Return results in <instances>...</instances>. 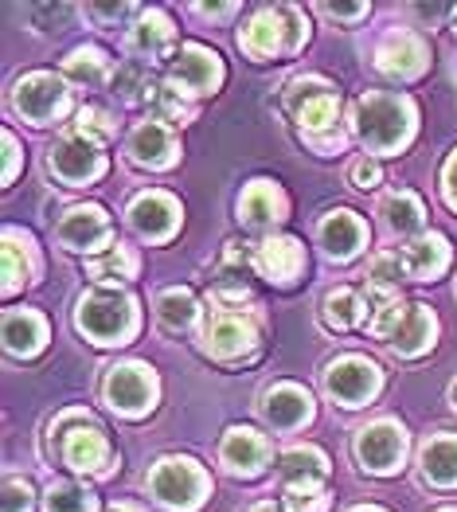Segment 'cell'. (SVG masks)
I'll list each match as a JSON object with an SVG mask.
<instances>
[{
  "label": "cell",
  "instance_id": "1",
  "mask_svg": "<svg viewBox=\"0 0 457 512\" xmlns=\"http://www.w3.org/2000/svg\"><path fill=\"white\" fill-rule=\"evenodd\" d=\"M415 118V102L391 90H368L352 106V129L372 153H399L415 137Z\"/></svg>",
  "mask_w": 457,
  "mask_h": 512
},
{
  "label": "cell",
  "instance_id": "2",
  "mask_svg": "<svg viewBox=\"0 0 457 512\" xmlns=\"http://www.w3.org/2000/svg\"><path fill=\"white\" fill-rule=\"evenodd\" d=\"M309 40V24L305 16L290 8V4H278V8H258L250 16V24L239 32V47L254 55V59H270V55H290L301 43Z\"/></svg>",
  "mask_w": 457,
  "mask_h": 512
},
{
  "label": "cell",
  "instance_id": "3",
  "mask_svg": "<svg viewBox=\"0 0 457 512\" xmlns=\"http://www.w3.org/2000/svg\"><path fill=\"white\" fill-rule=\"evenodd\" d=\"M75 321L94 344H125L137 333V301L122 290H90L79 298Z\"/></svg>",
  "mask_w": 457,
  "mask_h": 512
},
{
  "label": "cell",
  "instance_id": "4",
  "mask_svg": "<svg viewBox=\"0 0 457 512\" xmlns=\"http://www.w3.org/2000/svg\"><path fill=\"white\" fill-rule=\"evenodd\" d=\"M286 110L301 126V137H317V133H333L340 118V94L333 83L305 75L286 86Z\"/></svg>",
  "mask_w": 457,
  "mask_h": 512
},
{
  "label": "cell",
  "instance_id": "5",
  "mask_svg": "<svg viewBox=\"0 0 457 512\" xmlns=\"http://www.w3.org/2000/svg\"><path fill=\"white\" fill-rule=\"evenodd\" d=\"M149 493L165 509L192 512L200 509L204 497H208V473L192 458H161L149 473Z\"/></svg>",
  "mask_w": 457,
  "mask_h": 512
},
{
  "label": "cell",
  "instance_id": "6",
  "mask_svg": "<svg viewBox=\"0 0 457 512\" xmlns=\"http://www.w3.org/2000/svg\"><path fill=\"white\" fill-rule=\"evenodd\" d=\"M55 430H59L55 446H59L63 466H71L75 473H102L110 466V442H106L102 430L94 427V419L86 411L63 415Z\"/></svg>",
  "mask_w": 457,
  "mask_h": 512
},
{
  "label": "cell",
  "instance_id": "7",
  "mask_svg": "<svg viewBox=\"0 0 457 512\" xmlns=\"http://www.w3.org/2000/svg\"><path fill=\"white\" fill-rule=\"evenodd\" d=\"M12 106L32 126H47V122H59L71 110V90L59 75L32 71V75H24L20 83L12 86Z\"/></svg>",
  "mask_w": 457,
  "mask_h": 512
},
{
  "label": "cell",
  "instance_id": "8",
  "mask_svg": "<svg viewBox=\"0 0 457 512\" xmlns=\"http://www.w3.org/2000/svg\"><path fill=\"white\" fill-rule=\"evenodd\" d=\"M258 348V321L243 309H219L204 325V352L215 360H239L243 352Z\"/></svg>",
  "mask_w": 457,
  "mask_h": 512
},
{
  "label": "cell",
  "instance_id": "9",
  "mask_svg": "<svg viewBox=\"0 0 457 512\" xmlns=\"http://www.w3.org/2000/svg\"><path fill=\"white\" fill-rule=\"evenodd\" d=\"M379 387H383V372L364 356H340L325 368V391L340 407H364L379 395Z\"/></svg>",
  "mask_w": 457,
  "mask_h": 512
},
{
  "label": "cell",
  "instance_id": "10",
  "mask_svg": "<svg viewBox=\"0 0 457 512\" xmlns=\"http://www.w3.org/2000/svg\"><path fill=\"white\" fill-rule=\"evenodd\" d=\"M47 165H51V172H55L63 184L79 188V184H90V180H98V176L106 172V153H102V145H94V141H86V137L67 129V133L51 145Z\"/></svg>",
  "mask_w": 457,
  "mask_h": 512
},
{
  "label": "cell",
  "instance_id": "11",
  "mask_svg": "<svg viewBox=\"0 0 457 512\" xmlns=\"http://www.w3.org/2000/svg\"><path fill=\"white\" fill-rule=\"evenodd\" d=\"M223 59L211 51V47H200V43H184L172 59H168V79L172 86L188 90V94H211L223 86Z\"/></svg>",
  "mask_w": 457,
  "mask_h": 512
},
{
  "label": "cell",
  "instance_id": "12",
  "mask_svg": "<svg viewBox=\"0 0 457 512\" xmlns=\"http://www.w3.org/2000/svg\"><path fill=\"white\" fill-rule=\"evenodd\" d=\"M356 458L368 473H395L407 458V430L391 419H379L356 434Z\"/></svg>",
  "mask_w": 457,
  "mask_h": 512
},
{
  "label": "cell",
  "instance_id": "13",
  "mask_svg": "<svg viewBox=\"0 0 457 512\" xmlns=\"http://www.w3.org/2000/svg\"><path fill=\"white\" fill-rule=\"evenodd\" d=\"M106 399H110L114 411L133 415V419L153 411V403H157V376H153V368H145V364H118V368H110Z\"/></svg>",
  "mask_w": 457,
  "mask_h": 512
},
{
  "label": "cell",
  "instance_id": "14",
  "mask_svg": "<svg viewBox=\"0 0 457 512\" xmlns=\"http://www.w3.org/2000/svg\"><path fill=\"white\" fill-rule=\"evenodd\" d=\"M375 67L383 75L399 79V83H411V79H418L430 67V47H426V40L418 32L399 28V32H391L387 40L375 47Z\"/></svg>",
  "mask_w": 457,
  "mask_h": 512
},
{
  "label": "cell",
  "instance_id": "15",
  "mask_svg": "<svg viewBox=\"0 0 457 512\" xmlns=\"http://www.w3.org/2000/svg\"><path fill=\"white\" fill-rule=\"evenodd\" d=\"M254 270L266 278V282H278V286H290L297 282V274L305 270V247L290 239V235H270L254 247Z\"/></svg>",
  "mask_w": 457,
  "mask_h": 512
},
{
  "label": "cell",
  "instance_id": "16",
  "mask_svg": "<svg viewBox=\"0 0 457 512\" xmlns=\"http://www.w3.org/2000/svg\"><path fill=\"white\" fill-rule=\"evenodd\" d=\"M59 243L67 251H83V255H94L110 243V215L94 204L86 208H71L59 223Z\"/></svg>",
  "mask_w": 457,
  "mask_h": 512
},
{
  "label": "cell",
  "instance_id": "17",
  "mask_svg": "<svg viewBox=\"0 0 457 512\" xmlns=\"http://www.w3.org/2000/svg\"><path fill=\"white\" fill-rule=\"evenodd\" d=\"M129 223L137 235L145 239H168L176 227H180V204L168 196V192H141L133 204H129Z\"/></svg>",
  "mask_w": 457,
  "mask_h": 512
},
{
  "label": "cell",
  "instance_id": "18",
  "mask_svg": "<svg viewBox=\"0 0 457 512\" xmlns=\"http://www.w3.org/2000/svg\"><path fill=\"white\" fill-rule=\"evenodd\" d=\"M219 458L223 466L239 477H258L270 462V442L250 427H231L223 434V446H219Z\"/></svg>",
  "mask_w": 457,
  "mask_h": 512
},
{
  "label": "cell",
  "instance_id": "19",
  "mask_svg": "<svg viewBox=\"0 0 457 512\" xmlns=\"http://www.w3.org/2000/svg\"><path fill=\"white\" fill-rule=\"evenodd\" d=\"M262 419L274 430H301L313 419V399L297 384H274L262 395Z\"/></svg>",
  "mask_w": 457,
  "mask_h": 512
},
{
  "label": "cell",
  "instance_id": "20",
  "mask_svg": "<svg viewBox=\"0 0 457 512\" xmlns=\"http://www.w3.org/2000/svg\"><path fill=\"white\" fill-rule=\"evenodd\" d=\"M180 145H176V133L165 122H141V126L129 133V157L145 169H168L176 161Z\"/></svg>",
  "mask_w": 457,
  "mask_h": 512
},
{
  "label": "cell",
  "instance_id": "21",
  "mask_svg": "<svg viewBox=\"0 0 457 512\" xmlns=\"http://www.w3.org/2000/svg\"><path fill=\"white\" fill-rule=\"evenodd\" d=\"M239 219L250 231H270L274 223L286 219V192L270 180H254L247 192L239 196Z\"/></svg>",
  "mask_w": 457,
  "mask_h": 512
},
{
  "label": "cell",
  "instance_id": "22",
  "mask_svg": "<svg viewBox=\"0 0 457 512\" xmlns=\"http://www.w3.org/2000/svg\"><path fill=\"white\" fill-rule=\"evenodd\" d=\"M438 337V321H434V313L426 309V305H407V313H403V321L395 325V333L387 337V348L395 352V356H418V352H426L430 344Z\"/></svg>",
  "mask_w": 457,
  "mask_h": 512
},
{
  "label": "cell",
  "instance_id": "23",
  "mask_svg": "<svg viewBox=\"0 0 457 512\" xmlns=\"http://www.w3.org/2000/svg\"><path fill=\"white\" fill-rule=\"evenodd\" d=\"M321 243H325V251L333 258H352L368 243V227H364V219L356 212L340 208V212L325 215V223H321Z\"/></svg>",
  "mask_w": 457,
  "mask_h": 512
},
{
  "label": "cell",
  "instance_id": "24",
  "mask_svg": "<svg viewBox=\"0 0 457 512\" xmlns=\"http://www.w3.org/2000/svg\"><path fill=\"white\" fill-rule=\"evenodd\" d=\"M47 341V321L32 309H8L4 313V348L12 356H36Z\"/></svg>",
  "mask_w": 457,
  "mask_h": 512
},
{
  "label": "cell",
  "instance_id": "25",
  "mask_svg": "<svg viewBox=\"0 0 457 512\" xmlns=\"http://www.w3.org/2000/svg\"><path fill=\"white\" fill-rule=\"evenodd\" d=\"M403 266H407V274L418 278V282L438 278L450 266V243L442 235H418L415 243L403 251Z\"/></svg>",
  "mask_w": 457,
  "mask_h": 512
},
{
  "label": "cell",
  "instance_id": "26",
  "mask_svg": "<svg viewBox=\"0 0 457 512\" xmlns=\"http://www.w3.org/2000/svg\"><path fill=\"white\" fill-rule=\"evenodd\" d=\"M63 79H71L75 86H86V90H98L106 79H114V63L102 47H75L63 63Z\"/></svg>",
  "mask_w": 457,
  "mask_h": 512
},
{
  "label": "cell",
  "instance_id": "27",
  "mask_svg": "<svg viewBox=\"0 0 457 512\" xmlns=\"http://www.w3.org/2000/svg\"><path fill=\"white\" fill-rule=\"evenodd\" d=\"M172 43H176V28H172V20L165 12L161 8L141 12V20L133 28V51H141V55H176Z\"/></svg>",
  "mask_w": 457,
  "mask_h": 512
},
{
  "label": "cell",
  "instance_id": "28",
  "mask_svg": "<svg viewBox=\"0 0 457 512\" xmlns=\"http://www.w3.org/2000/svg\"><path fill=\"white\" fill-rule=\"evenodd\" d=\"M278 473L286 477V485H325L329 477V458L317 446H297L290 454H282Z\"/></svg>",
  "mask_w": 457,
  "mask_h": 512
},
{
  "label": "cell",
  "instance_id": "29",
  "mask_svg": "<svg viewBox=\"0 0 457 512\" xmlns=\"http://www.w3.org/2000/svg\"><path fill=\"white\" fill-rule=\"evenodd\" d=\"M422 473L442 489L457 485V434H438L422 446Z\"/></svg>",
  "mask_w": 457,
  "mask_h": 512
},
{
  "label": "cell",
  "instance_id": "30",
  "mask_svg": "<svg viewBox=\"0 0 457 512\" xmlns=\"http://www.w3.org/2000/svg\"><path fill=\"white\" fill-rule=\"evenodd\" d=\"M86 274L94 282H129V278H137V255L122 243H114L86 262Z\"/></svg>",
  "mask_w": 457,
  "mask_h": 512
},
{
  "label": "cell",
  "instance_id": "31",
  "mask_svg": "<svg viewBox=\"0 0 457 512\" xmlns=\"http://www.w3.org/2000/svg\"><path fill=\"white\" fill-rule=\"evenodd\" d=\"M149 106V118L153 122H165V126H184V122H192V102H184L180 98V86L172 83H157L153 86V98L145 102Z\"/></svg>",
  "mask_w": 457,
  "mask_h": 512
},
{
  "label": "cell",
  "instance_id": "32",
  "mask_svg": "<svg viewBox=\"0 0 457 512\" xmlns=\"http://www.w3.org/2000/svg\"><path fill=\"white\" fill-rule=\"evenodd\" d=\"M157 317H161V325L172 329V333H180V329H188L196 317H200V301L192 290H165L161 298H157Z\"/></svg>",
  "mask_w": 457,
  "mask_h": 512
},
{
  "label": "cell",
  "instance_id": "33",
  "mask_svg": "<svg viewBox=\"0 0 457 512\" xmlns=\"http://www.w3.org/2000/svg\"><path fill=\"white\" fill-rule=\"evenodd\" d=\"M383 215H387V227L399 231V235H415L426 223V208L415 192H395L387 204H383Z\"/></svg>",
  "mask_w": 457,
  "mask_h": 512
},
{
  "label": "cell",
  "instance_id": "34",
  "mask_svg": "<svg viewBox=\"0 0 457 512\" xmlns=\"http://www.w3.org/2000/svg\"><path fill=\"white\" fill-rule=\"evenodd\" d=\"M364 309L368 305H364V298L356 290H333V294H325L321 317H325L329 329H352V325H360Z\"/></svg>",
  "mask_w": 457,
  "mask_h": 512
},
{
  "label": "cell",
  "instance_id": "35",
  "mask_svg": "<svg viewBox=\"0 0 457 512\" xmlns=\"http://www.w3.org/2000/svg\"><path fill=\"white\" fill-rule=\"evenodd\" d=\"M71 133H79V137L94 141V145H106V141H114V133H118V118H114V110L90 102V106H83V110L75 114Z\"/></svg>",
  "mask_w": 457,
  "mask_h": 512
},
{
  "label": "cell",
  "instance_id": "36",
  "mask_svg": "<svg viewBox=\"0 0 457 512\" xmlns=\"http://www.w3.org/2000/svg\"><path fill=\"white\" fill-rule=\"evenodd\" d=\"M110 86H114V94H118L122 102H149V98H153V86H157V79H153V75H149L141 63H122V67L114 71Z\"/></svg>",
  "mask_w": 457,
  "mask_h": 512
},
{
  "label": "cell",
  "instance_id": "37",
  "mask_svg": "<svg viewBox=\"0 0 457 512\" xmlns=\"http://www.w3.org/2000/svg\"><path fill=\"white\" fill-rule=\"evenodd\" d=\"M47 512H98V497L86 489V485H75V481H55L47 489Z\"/></svg>",
  "mask_w": 457,
  "mask_h": 512
},
{
  "label": "cell",
  "instance_id": "38",
  "mask_svg": "<svg viewBox=\"0 0 457 512\" xmlns=\"http://www.w3.org/2000/svg\"><path fill=\"white\" fill-rule=\"evenodd\" d=\"M28 274H32V266H28V258H20L16 231H8V235H4V290H8V294L20 290V286L28 282Z\"/></svg>",
  "mask_w": 457,
  "mask_h": 512
},
{
  "label": "cell",
  "instance_id": "39",
  "mask_svg": "<svg viewBox=\"0 0 457 512\" xmlns=\"http://www.w3.org/2000/svg\"><path fill=\"white\" fill-rule=\"evenodd\" d=\"M329 493L325 485H286V512H325Z\"/></svg>",
  "mask_w": 457,
  "mask_h": 512
},
{
  "label": "cell",
  "instance_id": "40",
  "mask_svg": "<svg viewBox=\"0 0 457 512\" xmlns=\"http://www.w3.org/2000/svg\"><path fill=\"white\" fill-rule=\"evenodd\" d=\"M407 274V266H403V255L395 251V255H375L372 258V270H368V282H379V286H391L395 290V282Z\"/></svg>",
  "mask_w": 457,
  "mask_h": 512
},
{
  "label": "cell",
  "instance_id": "41",
  "mask_svg": "<svg viewBox=\"0 0 457 512\" xmlns=\"http://www.w3.org/2000/svg\"><path fill=\"white\" fill-rule=\"evenodd\" d=\"M28 509H32V485L12 477L4 485V512H28Z\"/></svg>",
  "mask_w": 457,
  "mask_h": 512
},
{
  "label": "cell",
  "instance_id": "42",
  "mask_svg": "<svg viewBox=\"0 0 457 512\" xmlns=\"http://www.w3.org/2000/svg\"><path fill=\"white\" fill-rule=\"evenodd\" d=\"M352 180H356V188H375V184L383 180V169H379V161H375V157H364V161H356V165H352Z\"/></svg>",
  "mask_w": 457,
  "mask_h": 512
},
{
  "label": "cell",
  "instance_id": "43",
  "mask_svg": "<svg viewBox=\"0 0 457 512\" xmlns=\"http://www.w3.org/2000/svg\"><path fill=\"white\" fill-rule=\"evenodd\" d=\"M442 192H446V204L457 212V149L454 157L446 161V169H442Z\"/></svg>",
  "mask_w": 457,
  "mask_h": 512
},
{
  "label": "cell",
  "instance_id": "44",
  "mask_svg": "<svg viewBox=\"0 0 457 512\" xmlns=\"http://www.w3.org/2000/svg\"><path fill=\"white\" fill-rule=\"evenodd\" d=\"M16 161H20L16 137H12V133H4V184H12V176H16Z\"/></svg>",
  "mask_w": 457,
  "mask_h": 512
},
{
  "label": "cell",
  "instance_id": "45",
  "mask_svg": "<svg viewBox=\"0 0 457 512\" xmlns=\"http://www.w3.org/2000/svg\"><path fill=\"white\" fill-rule=\"evenodd\" d=\"M329 16L336 20H356V16H368V4H321Z\"/></svg>",
  "mask_w": 457,
  "mask_h": 512
},
{
  "label": "cell",
  "instance_id": "46",
  "mask_svg": "<svg viewBox=\"0 0 457 512\" xmlns=\"http://www.w3.org/2000/svg\"><path fill=\"white\" fill-rule=\"evenodd\" d=\"M129 12H137V8H133V4H110V8L94 4V8H90V16H98V20H122Z\"/></svg>",
  "mask_w": 457,
  "mask_h": 512
},
{
  "label": "cell",
  "instance_id": "47",
  "mask_svg": "<svg viewBox=\"0 0 457 512\" xmlns=\"http://www.w3.org/2000/svg\"><path fill=\"white\" fill-rule=\"evenodd\" d=\"M200 12L204 16H227V12H235V4H200Z\"/></svg>",
  "mask_w": 457,
  "mask_h": 512
},
{
  "label": "cell",
  "instance_id": "48",
  "mask_svg": "<svg viewBox=\"0 0 457 512\" xmlns=\"http://www.w3.org/2000/svg\"><path fill=\"white\" fill-rule=\"evenodd\" d=\"M106 512H145L141 505H129V501H122V505H110Z\"/></svg>",
  "mask_w": 457,
  "mask_h": 512
},
{
  "label": "cell",
  "instance_id": "49",
  "mask_svg": "<svg viewBox=\"0 0 457 512\" xmlns=\"http://www.w3.org/2000/svg\"><path fill=\"white\" fill-rule=\"evenodd\" d=\"M250 512H282V509H278L274 501H262V505H254V509H250Z\"/></svg>",
  "mask_w": 457,
  "mask_h": 512
},
{
  "label": "cell",
  "instance_id": "50",
  "mask_svg": "<svg viewBox=\"0 0 457 512\" xmlns=\"http://www.w3.org/2000/svg\"><path fill=\"white\" fill-rule=\"evenodd\" d=\"M352 512H383V509H372V505H368V509H352Z\"/></svg>",
  "mask_w": 457,
  "mask_h": 512
},
{
  "label": "cell",
  "instance_id": "51",
  "mask_svg": "<svg viewBox=\"0 0 457 512\" xmlns=\"http://www.w3.org/2000/svg\"><path fill=\"white\" fill-rule=\"evenodd\" d=\"M450 399H454V403H457V384H454V387H450Z\"/></svg>",
  "mask_w": 457,
  "mask_h": 512
},
{
  "label": "cell",
  "instance_id": "52",
  "mask_svg": "<svg viewBox=\"0 0 457 512\" xmlns=\"http://www.w3.org/2000/svg\"><path fill=\"white\" fill-rule=\"evenodd\" d=\"M442 512H457V509H442Z\"/></svg>",
  "mask_w": 457,
  "mask_h": 512
}]
</instances>
